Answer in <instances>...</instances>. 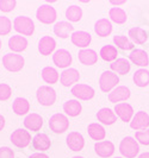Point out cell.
Here are the masks:
<instances>
[{
    "label": "cell",
    "mask_w": 149,
    "mask_h": 158,
    "mask_svg": "<svg viewBox=\"0 0 149 158\" xmlns=\"http://www.w3.org/2000/svg\"><path fill=\"white\" fill-rule=\"evenodd\" d=\"M119 152L125 158H135L140 152V145L133 137H125L119 144Z\"/></svg>",
    "instance_id": "6da1fadb"
},
{
    "label": "cell",
    "mask_w": 149,
    "mask_h": 158,
    "mask_svg": "<svg viewBox=\"0 0 149 158\" xmlns=\"http://www.w3.org/2000/svg\"><path fill=\"white\" fill-rule=\"evenodd\" d=\"M13 27L18 33H20L23 36H31L35 31V23L29 17L19 16L15 18Z\"/></svg>",
    "instance_id": "7a4b0ae2"
},
{
    "label": "cell",
    "mask_w": 149,
    "mask_h": 158,
    "mask_svg": "<svg viewBox=\"0 0 149 158\" xmlns=\"http://www.w3.org/2000/svg\"><path fill=\"white\" fill-rule=\"evenodd\" d=\"M118 83H119V77L113 71L106 70L100 75L99 86L104 93H110L111 90H113L116 87H118Z\"/></svg>",
    "instance_id": "3957f363"
},
{
    "label": "cell",
    "mask_w": 149,
    "mask_h": 158,
    "mask_svg": "<svg viewBox=\"0 0 149 158\" xmlns=\"http://www.w3.org/2000/svg\"><path fill=\"white\" fill-rule=\"evenodd\" d=\"M49 127L50 130L56 133V135H61L63 132H66L69 127V120L68 118L61 114V113H56L54 115H51L49 119Z\"/></svg>",
    "instance_id": "277c9868"
},
{
    "label": "cell",
    "mask_w": 149,
    "mask_h": 158,
    "mask_svg": "<svg viewBox=\"0 0 149 158\" xmlns=\"http://www.w3.org/2000/svg\"><path fill=\"white\" fill-rule=\"evenodd\" d=\"M25 61L22 55H18L15 52H10L2 57V65L8 71H19L23 69Z\"/></svg>",
    "instance_id": "5b68a950"
},
{
    "label": "cell",
    "mask_w": 149,
    "mask_h": 158,
    "mask_svg": "<svg viewBox=\"0 0 149 158\" xmlns=\"http://www.w3.org/2000/svg\"><path fill=\"white\" fill-rule=\"evenodd\" d=\"M36 96L42 106H51L56 100V92L50 86H41L36 92Z\"/></svg>",
    "instance_id": "8992f818"
},
{
    "label": "cell",
    "mask_w": 149,
    "mask_h": 158,
    "mask_svg": "<svg viewBox=\"0 0 149 158\" xmlns=\"http://www.w3.org/2000/svg\"><path fill=\"white\" fill-rule=\"evenodd\" d=\"M36 18L43 24L54 23L56 20V10L49 4L41 5L36 11Z\"/></svg>",
    "instance_id": "52a82bcc"
},
{
    "label": "cell",
    "mask_w": 149,
    "mask_h": 158,
    "mask_svg": "<svg viewBox=\"0 0 149 158\" xmlns=\"http://www.w3.org/2000/svg\"><path fill=\"white\" fill-rule=\"evenodd\" d=\"M30 142H31V135L29 133V131L24 128H18L11 135V143L17 148L24 149L30 144Z\"/></svg>",
    "instance_id": "ba28073f"
},
{
    "label": "cell",
    "mask_w": 149,
    "mask_h": 158,
    "mask_svg": "<svg viewBox=\"0 0 149 158\" xmlns=\"http://www.w3.org/2000/svg\"><path fill=\"white\" fill-rule=\"evenodd\" d=\"M53 62L56 67L68 69V67L72 64V55L71 52L66 49H59L53 55Z\"/></svg>",
    "instance_id": "9c48e42d"
},
{
    "label": "cell",
    "mask_w": 149,
    "mask_h": 158,
    "mask_svg": "<svg viewBox=\"0 0 149 158\" xmlns=\"http://www.w3.org/2000/svg\"><path fill=\"white\" fill-rule=\"evenodd\" d=\"M72 94L80 100H91L94 96V89L85 83H77L72 88Z\"/></svg>",
    "instance_id": "30bf717a"
},
{
    "label": "cell",
    "mask_w": 149,
    "mask_h": 158,
    "mask_svg": "<svg viewBox=\"0 0 149 158\" xmlns=\"http://www.w3.org/2000/svg\"><path fill=\"white\" fill-rule=\"evenodd\" d=\"M130 127L136 131L147 130L149 127V114L143 111L137 112L130 121Z\"/></svg>",
    "instance_id": "8fae6325"
},
{
    "label": "cell",
    "mask_w": 149,
    "mask_h": 158,
    "mask_svg": "<svg viewBox=\"0 0 149 158\" xmlns=\"http://www.w3.org/2000/svg\"><path fill=\"white\" fill-rule=\"evenodd\" d=\"M115 113L118 118L121 119L124 123H130L131 119L134 118V108L131 107V105L126 102H121L117 103L115 106Z\"/></svg>",
    "instance_id": "7c38bea8"
},
{
    "label": "cell",
    "mask_w": 149,
    "mask_h": 158,
    "mask_svg": "<svg viewBox=\"0 0 149 158\" xmlns=\"http://www.w3.org/2000/svg\"><path fill=\"white\" fill-rule=\"evenodd\" d=\"M80 79V73L75 68H68L64 69L60 75V82L64 87H69L72 85L77 83Z\"/></svg>",
    "instance_id": "4fadbf2b"
},
{
    "label": "cell",
    "mask_w": 149,
    "mask_h": 158,
    "mask_svg": "<svg viewBox=\"0 0 149 158\" xmlns=\"http://www.w3.org/2000/svg\"><path fill=\"white\" fill-rule=\"evenodd\" d=\"M94 151L95 153L102 158L111 157L115 152V145L110 140H102L94 144Z\"/></svg>",
    "instance_id": "5bb4252c"
},
{
    "label": "cell",
    "mask_w": 149,
    "mask_h": 158,
    "mask_svg": "<svg viewBox=\"0 0 149 158\" xmlns=\"http://www.w3.org/2000/svg\"><path fill=\"white\" fill-rule=\"evenodd\" d=\"M107 98H109L110 102L117 105V102L125 101L130 98V89L125 86H118L113 90H111Z\"/></svg>",
    "instance_id": "9a60e30c"
},
{
    "label": "cell",
    "mask_w": 149,
    "mask_h": 158,
    "mask_svg": "<svg viewBox=\"0 0 149 158\" xmlns=\"http://www.w3.org/2000/svg\"><path fill=\"white\" fill-rule=\"evenodd\" d=\"M66 142L72 151H81L85 146V139L82 135L79 132H71L67 135Z\"/></svg>",
    "instance_id": "2e32d148"
},
{
    "label": "cell",
    "mask_w": 149,
    "mask_h": 158,
    "mask_svg": "<svg viewBox=\"0 0 149 158\" xmlns=\"http://www.w3.org/2000/svg\"><path fill=\"white\" fill-rule=\"evenodd\" d=\"M71 40L74 45H77L78 48L86 49L90 45V43L92 40V37L86 31H74L71 35Z\"/></svg>",
    "instance_id": "e0dca14e"
},
{
    "label": "cell",
    "mask_w": 149,
    "mask_h": 158,
    "mask_svg": "<svg viewBox=\"0 0 149 158\" xmlns=\"http://www.w3.org/2000/svg\"><path fill=\"white\" fill-rule=\"evenodd\" d=\"M24 126L30 131H39L43 126V118L37 113H30L24 119Z\"/></svg>",
    "instance_id": "ac0fdd59"
},
{
    "label": "cell",
    "mask_w": 149,
    "mask_h": 158,
    "mask_svg": "<svg viewBox=\"0 0 149 158\" xmlns=\"http://www.w3.org/2000/svg\"><path fill=\"white\" fill-rule=\"evenodd\" d=\"M55 47H56L55 40L53 37H50V36H44L38 42V51L39 54L43 56L50 55L55 50Z\"/></svg>",
    "instance_id": "d6986e66"
},
{
    "label": "cell",
    "mask_w": 149,
    "mask_h": 158,
    "mask_svg": "<svg viewBox=\"0 0 149 158\" xmlns=\"http://www.w3.org/2000/svg\"><path fill=\"white\" fill-rule=\"evenodd\" d=\"M129 60L136 65L140 67H147L149 64L148 54L142 49H134L129 55Z\"/></svg>",
    "instance_id": "ffe728a7"
},
{
    "label": "cell",
    "mask_w": 149,
    "mask_h": 158,
    "mask_svg": "<svg viewBox=\"0 0 149 158\" xmlns=\"http://www.w3.org/2000/svg\"><path fill=\"white\" fill-rule=\"evenodd\" d=\"M28 47V40L26 38L22 36V35H16V36H12L10 40H8V48L15 52H20L24 51Z\"/></svg>",
    "instance_id": "44dd1931"
},
{
    "label": "cell",
    "mask_w": 149,
    "mask_h": 158,
    "mask_svg": "<svg viewBox=\"0 0 149 158\" xmlns=\"http://www.w3.org/2000/svg\"><path fill=\"white\" fill-rule=\"evenodd\" d=\"M94 31L99 37H107L112 31V24L107 18H102L94 24Z\"/></svg>",
    "instance_id": "7402d4cb"
},
{
    "label": "cell",
    "mask_w": 149,
    "mask_h": 158,
    "mask_svg": "<svg viewBox=\"0 0 149 158\" xmlns=\"http://www.w3.org/2000/svg\"><path fill=\"white\" fill-rule=\"evenodd\" d=\"M97 118L98 120L104 124V125H112L117 121V115L115 112H112V110L107 108V107H103L100 108L98 113H97Z\"/></svg>",
    "instance_id": "603a6c76"
},
{
    "label": "cell",
    "mask_w": 149,
    "mask_h": 158,
    "mask_svg": "<svg viewBox=\"0 0 149 158\" xmlns=\"http://www.w3.org/2000/svg\"><path fill=\"white\" fill-rule=\"evenodd\" d=\"M111 71H113L115 74H119V75H126L129 71H130V68H131V64L130 62L126 60V58H117L115 62H112L110 64Z\"/></svg>",
    "instance_id": "cb8c5ba5"
},
{
    "label": "cell",
    "mask_w": 149,
    "mask_h": 158,
    "mask_svg": "<svg viewBox=\"0 0 149 158\" xmlns=\"http://www.w3.org/2000/svg\"><path fill=\"white\" fill-rule=\"evenodd\" d=\"M32 145L36 150L47 151L51 146V140L46 133H37L32 138Z\"/></svg>",
    "instance_id": "d4e9b609"
},
{
    "label": "cell",
    "mask_w": 149,
    "mask_h": 158,
    "mask_svg": "<svg viewBox=\"0 0 149 158\" xmlns=\"http://www.w3.org/2000/svg\"><path fill=\"white\" fill-rule=\"evenodd\" d=\"M73 30H74V26L69 22H57L54 25V33L62 40L69 37V35L73 33Z\"/></svg>",
    "instance_id": "484cf974"
},
{
    "label": "cell",
    "mask_w": 149,
    "mask_h": 158,
    "mask_svg": "<svg viewBox=\"0 0 149 158\" xmlns=\"http://www.w3.org/2000/svg\"><path fill=\"white\" fill-rule=\"evenodd\" d=\"M78 58L80 63L85 65H92L98 61V54L93 49H82L79 51Z\"/></svg>",
    "instance_id": "4316f807"
},
{
    "label": "cell",
    "mask_w": 149,
    "mask_h": 158,
    "mask_svg": "<svg viewBox=\"0 0 149 158\" xmlns=\"http://www.w3.org/2000/svg\"><path fill=\"white\" fill-rule=\"evenodd\" d=\"M87 132H88V135L93 139V140H97V142H102L103 139L105 138V128L98 124V123H92L90 124L88 127H87Z\"/></svg>",
    "instance_id": "83f0119b"
},
{
    "label": "cell",
    "mask_w": 149,
    "mask_h": 158,
    "mask_svg": "<svg viewBox=\"0 0 149 158\" xmlns=\"http://www.w3.org/2000/svg\"><path fill=\"white\" fill-rule=\"evenodd\" d=\"M129 37L133 42L137 44H144L148 40V33L140 26H135L129 30Z\"/></svg>",
    "instance_id": "f1b7e54d"
},
{
    "label": "cell",
    "mask_w": 149,
    "mask_h": 158,
    "mask_svg": "<svg viewBox=\"0 0 149 158\" xmlns=\"http://www.w3.org/2000/svg\"><path fill=\"white\" fill-rule=\"evenodd\" d=\"M82 106L78 100H68L63 103V111L69 117H78L81 113Z\"/></svg>",
    "instance_id": "f546056e"
},
{
    "label": "cell",
    "mask_w": 149,
    "mask_h": 158,
    "mask_svg": "<svg viewBox=\"0 0 149 158\" xmlns=\"http://www.w3.org/2000/svg\"><path fill=\"white\" fill-rule=\"evenodd\" d=\"M99 55L102 57L104 61L106 62H115L117 60V56H118V50L116 47L113 45H104V47L100 49V52Z\"/></svg>",
    "instance_id": "4dcf8cb0"
},
{
    "label": "cell",
    "mask_w": 149,
    "mask_h": 158,
    "mask_svg": "<svg viewBox=\"0 0 149 158\" xmlns=\"http://www.w3.org/2000/svg\"><path fill=\"white\" fill-rule=\"evenodd\" d=\"M12 110L18 115H24L30 110V103L24 98H16L12 103Z\"/></svg>",
    "instance_id": "1f68e13d"
},
{
    "label": "cell",
    "mask_w": 149,
    "mask_h": 158,
    "mask_svg": "<svg viewBox=\"0 0 149 158\" xmlns=\"http://www.w3.org/2000/svg\"><path fill=\"white\" fill-rule=\"evenodd\" d=\"M134 82L138 87H147L149 85V70L147 69H138L134 74Z\"/></svg>",
    "instance_id": "d6a6232c"
},
{
    "label": "cell",
    "mask_w": 149,
    "mask_h": 158,
    "mask_svg": "<svg viewBox=\"0 0 149 158\" xmlns=\"http://www.w3.org/2000/svg\"><path fill=\"white\" fill-rule=\"evenodd\" d=\"M42 79L49 85H54L59 81V73L53 67H46L42 69Z\"/></svg>",
    "instance_id": "836d02e7"
},
{
    "label": "cell",
    "mask_w": 149,
    "mask_h": 158,
    "mask_svg": "<svg viewBox=\"0 0 149 158\" xmlns=\"http://www.w3.org/2000/svg\"><path fill=\"white\" fill-rule=\"evenodd\" d=\"M81 17H82V8L78 5H72L66 10V18L72 23L79 22Z\"/></svg>",
    "instance_id": "e575fe53"
},
{
    "label": "cell",
    "mask_w": 149,
    "mask_h": 158,
    "mask_svg": "<svg viewBox=\"0 0 149 158\" xmlns=\"http://www.w3.org/2000/svg\"><path fill=\"white\" fill-rule=\"evenodd\" d=\"M109 16H110L111 20L117 24H123L126 22L128 17L124 10H122L121 7H112L109 11Z\"/></svg>",
    "instance_id": "d590c367"
},
{
    "label": "cell",
    "mask_w": 149,
    "mask_h": 158,
    "mask_svg": "<svg viewBox=\"0 0 149 158\" xmlns=\"http://www.w3.org/2000/svg\"><path fill=\"white\" fill-rule=\"evenodd\" d=\"M113 43L117 48H119L121 50H134V43L129 40L126 36H113Z\"/></svg>",
    "instance_id": "8d00e7d4"
},
{
    "label": "cell",
    "mask_w": 149,
    "mask_h": 158,
    "mask_svg": "<svg viewBox=\"0 0 149 158\" xmlns=\"http://www.w3.org/2000/svg\"><path fill=\"white\" fill-rule=\"evenodd\" d=\"M11 29H12L11 20L8 19L7 17H4V16L0 17V35L1 36L8 35L10 31H11Z\"/></svg>",
    "instance_id": "74e56055"
},
{
    "label": "cell",
    "mask_w": 149,
    "mask_h": 158,
    "mask_svg": "<svg viewBox=\"0 0 149 158\" xmlns=\"http://www.w3.org/2000/svg\"><path fill=\"white\" fill-rule=\"evenodd\" d=\"M135 139L142 145H149V128L142 130V131H136Z\"/></svg>",
    "instance_id": "f35d334b"
},
{
    "label": "cell",
    "mask_w": 149,
    "mask_h": 158,
    "mask_svg": "<svg viewBox=\"0 0 149 158\" xmlns=\"http://www.w3.org/2000/svg\"><path fill=\"white\" fill-rule=\"evenodd\" d=\"M12 94V89L7 83H0V101H6Z\"/></svg>",
    "instance_id": "ab89813d"
},
{
    "label": "cell",
    "mask_w": 149,
    "mask_h": 158,
    "mask_svg": "<svg viewBox=\"0 0 149 158\" xmlns=\"http://www.w3.org/2000/svg\"><path fill=\"white\" fill-rule=\"evenodd\" d=\"M16 5V0H1L0 1V11H2V12H11V11L15 10Z\"/></svg>",
    "instance_id": "60d3db41"
},
{
    "label": "cell",
    "mask_w": 149,
    "mask_h": 158,
    "mask_svg": "<svg viewBox=\"0 0 149 158\" xmlns=\"http://www.w3.org/2000/svg\"><path fill=\"white\" fill-rule=\"evenodd\" d=\"M0 158H15V152L7 146L0 148Z\"/></svg>",
    "instance_id": "b9f144b4"
},
{
    "label": "cell",
    "mask_w": 149,
    "mask_h": 158,
    "mask_svg": "<svg viewBox=\"0 0 149 158\" xmlns=\"http://www.w3.org/2000/svg\"><path fill=\"white\" fill-rule=\"evenodd\" d=\"M30 158H49L46 153H42V152H37V153H32Z\"/></svg>",
    "instance_id": "7bdbcfd3"
},
{
    "label": "cell",
    "mask_w": 149,
    "mask_h": 158,
    "mask_svg": "<svg viewBox=\"0 0 149 158\" xmlns=\"http://www.w3.org/2000/svg\"><path fill=\"white\" fill-rule=\"evenodd\" d=\"M4 126H5V118L0 114V131H2Z\"/></svg>",
    "instance_id": "ee69618b"
},
{
    "label": "cell",
    "mask_w": 149,
    "mask_h": 158,
    "mask_svg": "<svg viewBox=\"0 0 149 158\" xmlns=\"http://www.w3.org/2000/svg\"><path fill=\"white\" fill-rule=\"evenodd\" d=\"M138 158H149V152H143L138 156Z\"/></svg>",
    "instance_id": "f6af8a7d"
},
{
    "label": "cell",
    "mask_w": 149,
    "mask_h": 158,
    "mask_svg": "<svg viewBox=\"0 0 149 158\" xmlns=\"http://www.w3.org/2000/svg\"><path fill=\"white\" fill-rule=\"evenodd\" d=\"M124 2H125V1H123V0H122V1H111L112 5H121V4H124Z\"/></svg>",
    "instance_id": "bcb514c9"
},
{
    "label": "cell",
    "mask_w": 149,
    "mask_h": 158,
    "mask_svg": "<svg viewBox=\"0 0 149 158\" xmlns=\"http://www.w3.org/2000/svg\"><path fill=\"white\" fill-rule=\"evenodd\" d=\"M72 158H84V157H81V156H74V157H72Z\"/></svg>",
    "instance_id": "7dc6e473"
},
{
    "label": "cell",
    "mask_w": 149,
    "mask_h": 158,
    "mask_svg": "<svg viewBox=\"0 0 149 158\" xmlns=\"http://www.w3.org/2000/svg\"><path fill=\"white\" fill-rule=\"evenodd\" d=\"M0 49H1V40H0Z\"/></svg>",
    "instance_id": "c3c4849f"
},
{
    "label": "cell",
    "mask_w": 149,
    "mask_h": 158,
    "mask_svg": "<svg viewBox=\"0 0 149 158\" xmlns=\"http://www.w3.org/2000/svg\"><path fill=\"white\" fill-rule=\"evenodd\" d=\"M115 158H123V157H115Z\"/></svg>",
    "instance_id": "681fc988"
}]
</instances>
